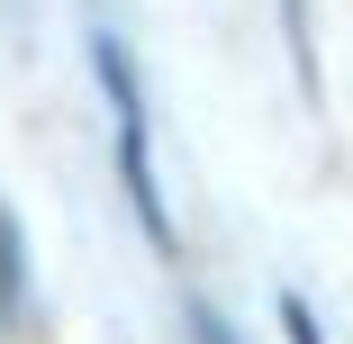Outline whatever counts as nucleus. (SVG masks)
Wrapping results in <instances>:
<instances>
[{"label": "nucleus", "instance_id": "obj_1", "mask_svg": "<svg viewBox=\"0 0 353 344\" xmlns=\"http://www.w3.org/2000/svg\"><path fill=\"white\" fill-rule=\"evenodd\" d=\"M100 82H109V100H118V181H127V199H136V218H145V236H154V245H172L163 190H154V154H145V100H136L127 54H118L109 37H100Z\"/></svg>", "mask_w": 353, "mask_h": 344}, {"label": "nucleus", "instance_id": "obj_3", "mask_svg": "<svg viewBox=\"0 0 353 344\" xmlns=\"http://www.w3.org/2000/svg\"><path fill=\"white\" fill-rule=\"evenodd\" d=\"M281 326H290V344H317V326H308V308H299V299H281Z\"/></svg>", "mask_w": 353, "mask_h": 344}, {"label": "nucleus", "instance_id": "obj_2", "mask_svg": "<svg viewBox=\"0 0 353 344\" xmlns=\"http://www.w3.org/2000/svg\"><path fill=\"white\" fill-rule=\"evenodd\" d=\"M190 344H236V326H227L218 308H208V299H199V308H190Z\"/></svg>", "mask_w": 353, "mask_h": 344}]
</instances>
